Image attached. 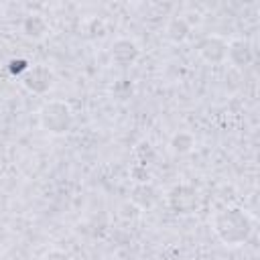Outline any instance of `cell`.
<instances>
[{"label": "cell", "instance_id": "obj_1", "mask_svg": "<svg viewBox=\"0 0 260 260\" xmlns=\"http://www.w3.org/2000/svg\"><path fill=\"white\" fill-rule=\"evenodd\" d=\"M211 228L223 246L238 248L250 240L254 232V219L244 207L230 205L215 211V215L211 217Z\"/></svg>", "mask_w": 260, "mask_h": 260}, {"label": "cell", "instance_id": "obj_2", "mask_svg": "<svg viewBox=\"0 0 260 260\" xmlns=\"http://www.w3.org/2000/svg\"><path fill=\"white\" fill-rule=\"evenodd\" d=\"M39 126L53 136L67 134L73 126V112L69 104L63 100H51L43 104V108L39 110Z\"/></svg>", "mask_w": 260, "mask_h": 260}, {"label": "cell", "instance_id": "obj_3", "mask_svg": "<svg viewBox=\"0 0 260 260\" xmlns=\"http://www.w3.org/2000/svg\"><path fill=\"white\" fill-rule=\"evenodd\" d=\"M167 205L177 215L195 213L199 207V193L189 183H177L167 191Z\"/></svg>", "mask_w": 260, "mask_h": 260}, {"label": "cell", "instance_id": "obj_4", "mask_svg": "<svg viewBox=\"0 0 260 260\" xmlns=\"http://www.w3.org/2000/svg\"><path fill=\"white\" fill-rule=\"evenodd\" d=\"M20 81L28 91H32L37 95H43V93L53 89L55 73H53V69L49 65H30L28 71L20 77Z\"/></svg>", "mask_w": 260, "mask_h": 260}, {"label": "cell", "instance_id": "obj_5", "mask_svg": "<svg viewBox=\"0 0 260 260\" xmlns=\"http://www.w3.org/2000/svg\"><path fill=\"white\" fill-rule=\"evenodd\" d=\"M199 57L209 65H221L228 59V41L219 35H207L197 45Z\"/></svg>", "mask_w": 260, "mask_h": 260}, {"label": "cell", "instance_id": "obj_6", "mask_svg": "<svg viewBox=\"0 0 260 260\" xmlns=\"http://www.w3.org/2000/svg\"><path fill=\"white\" fill-rule=\"evenodd\" d=\"M138 57H140V47L132 39L120 37L110 47V59H112L114 65L130 67V65H134L138 61Z\"/></svg>", "mask_w": 260, "mask_h": 260}, {"label": "cell", "instance_id": "obj_7", "mask_svg": "<svg viewBox=\"0 0 260 260\" xmlns=\"http://www.w3.org/2000/svg\"><path fill=\"white\" fill-rule=\"evenodd\" d=\"M234 67L238 69H244L248 65H252L254 61V51H252V45L244 39H234L228 43V59Z\"/></svg>", "mask_w": 260, "mask_h": 260}, {"label": "cell", "instance_id": "obj_8", "mask_svg": "<svg viewBox=\"0 0 260 260\" xmlns=\"http://www.w3.org/2000/svg\"><path fill=\"white\" fill-rule=\"evenodd\" d=\"M156 199H158V195H156V189H154V185H152L150 181H146V183H136V185L132 187V191H130V201H132V205H134L136 209H140V211L152 209L154 203H156Z\"/></svg>", "mask_w": 260, "mask_h": 260}, {"label": "cell", "instance_id": "obj_9", "mask_svg": "<svg viewBox=\"0 0 260 260\" xmlns=\"http://www.w3.org/2000/svg\"><path fill=\"white\" fill-rule=\"evenodd\" d=\"M49 32V24L41 14H28L22 20V35L32 39V41H41L45 39Z\"/></svg>", "mask_w": 260, "mask_h": 260}, {"label": "cell", "instance_id": "obj_10", "mask_svg": "<svg viewBox=\"0 0 260 260\" xmlns=\"http://www.w3.org/2000/svg\"><path fill=\"white\" fill-rule=\"evenodd\" d=\"M189 32H191V24H189L187 18H183V16L171 18V20L167 22V26H165L167 39H169L171 43H175V45L185 43V41L189 39Z\"/></svg>", "mask_w": 260, "mask_h": 260}, {"label": "cell", "instance_id": "obj_11", "mask_svg": "<svg viewBox=\"0 0 260 260\" xmlns=\"http://www.w3.org/2000/svg\"><path fill=\"white\" fill-rule=\"evenodd\" d=\"M171 150L177 154H189L195 148V136L191 132H175L169 142Z\"/></svg>", "mask_w": 260, "mask_h": 260}, {"label": "cell", "instance_id": "obj_12", "mask_svg": "<svg viewBox=\"0 0 260 260\" xmlns=\"http://www.w3.org/2000/svg\"><path fill=\"white\" fill-rule=\"evenodd\" d=\"M134 158H136V165L138 167H148L154 158H156V152L152 148V144L148 140H140L136 146H134Z\"/></svg>", "mask_w": 260, "mask_h": 260}, {"label": "cell", "instance_id": "obj_13", "mask_svg": "<svg viewBox=\"0 0 260 260\" xmlns=\"http://www.w3.org/2000/svg\"><path fill=\"white\" fill-rule=\"evenodd\" d=\"M28 67H30V63H28L26 59H22V57H12V59L8 61V65H6L8 73L14 75V77H22V75L28 71Z\"/></svg>", "mask_w": 260, "mask_h": 260}, {"label": "cell", "instance_id": "obj_14", "mask_svg": "<svg viewBox=\"0 0 260 260\" xmlns=\"http://www.w3.org/2000/svg\"><path fill=\"white\" fill-rule=\"evenodd\" d=\"M114 95H118L120 100H126L132 95V81L130 79H120L116 85H114Z\"/></svg>", "mask_w": 260, "mask_h": 260}, {"label": "cell", "instance_id": "obj_15", "mask_svg": "<svg viewBox=\"0 0 260 260\" xmlns=\"http://www.w3.org/2000/svg\"><path fill=\"white\" fill-rule=\"evenodd\" d=\"M41 260H69V254L63 252V250H59V248H51V250H47L43 254Z\"/></svg>", "mask_w": 260, "mask_h": 260}, {"label": "cell", "instance_id": "obj_16", "mask_svg": "<svg viewBox=\"0 0 260 260\" xmlns=\"http://www.w3.org/2000/svg\"><path fill=\"white\" fill-rule=\"evenodd\" d=\"M130 173H132V177L136 179V183H146V181H148V173H146L144 167H138V165H136V167H132Z\"/></svg>", "mask_w": 260, "mask_h": 260}]
</instances>
